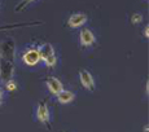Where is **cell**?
Listing matches in <instances>:
<instances>
[{
    "mask_svg": "<svg viewBox=\"0 0 149 132\" xmlns=\"http://www.w3.org/2000/svg\"><path fill=\"white\" fill-rule=\"evenodd\" d=\"M14 56H16V43L13 39H5L0 42V60L13 62Z\"/></svg>",
    "mask_w": 149,
    "mask_h": 132,
    "instance_id": "1",
    "label": "cell"
},
{
    "mask_svg": "<svg viewBox=\"0 0 149 132\" xmlns=\"http://www.w3.org/2000/svg\"><path fill=\"white\" fill-rule=\"evenodd\" d=\"M39 51H40V58L45 62V65L51 69L54 67L57 64V57H56V52H54V48L52 47V44L47 43V44L42 45L39 48Z\"/></svg>",
    "mask_w": 149,
    "mask_h": 132,
    "instance_id": "2",
    "label": "cell"
},
{
    "mask_svg": "<svg viewBox=\"0 0 149 132\" xmlns=\"http://www.w3.org/2000/svg\"><path fill=\"white\" fill-rule=\"evenodd\" d=\"M42 61L39 48H29L22 53V62L26 66H35Z\"/></svg>",
    "mask_w": 149,
    "mask_h": 132,
    "instance_id": "3",
    "label": "cell"
},
{
    "mask_svg": "<svg viewBox=\"0 0 149 132\" xmlns=\"http://www.w3.org/2000/svg\"><path fill=\"white\" fill-rule=\"evenodd\" d=\"M36 119L44 126L49 127V122H51V113L49 109L47 106V102L43 101L36 106Z\"/></svg>",
    "mask_w": 149,
    "mask_h": 132,
    "instance_id": "4",
    "label": "cell"
},
{
    "mask_svg": "<svg viewBox=\"0 0 149 132\" xmlns=\"http://www.w3.org/2000/svg\"><path fill=\"white\" fill-rule=\"evenodd\" d=\"M14 71V64L10 61H5V60H0V79L7 82V80L12 79Z\"/></svg>",
    "mask_w": 149,
    "mask_h": 132,
    "instance_id": "5",
    "label": "cell"
},
{
    "mask_svg": "<svg viewBox=\"0 0 149 132\" xmlns=\"http://www.w3.org/2000/svg\"><path fill=\"white\" fill-rule=\"evenodd\" d=\"M79 79H81L82 85L88 91H95V79H93L92 74L87 70H81L79 71Z\"/></svg>",
    "mask_w": 149,
    "mask_h": 132,
    "instance_id": "6",
    "label": "cell"
},
{
    "mask_svg": "<svg viewBox=\"0 0 149 132\" xmlns=\"http://www.w3.org/2000/svg\"><path fill=\"white\" fill-rule=\"evenodd\" d=\"M87 19H88V17H87V14L86 13L77 12V13L71 14V16L69 17L68 25L70 27H81V26H83V25L86 24V22H87Z\"/></svg>",
    "mask_w": 149,
    "mask_h": 132,
    "instance_id": "7",
    "label": "cell"
},
{
    "mask_svg": "<svg viewBox=\"0 0 149 132\" xmlns=\"http://www.w3.org/2000/svg\"><path fill=\"white\" fill-rule=\"evenodd\" d=\"M95 34L90 28H82L81 34H79V42L83 47H91L95 43Z\"/></svg>",
    "mask_w": 149,
    "mask_h": 132,
    "instance_id": "8",
    "label": "cell"
},
{
    "mask_svg": "<svg viewBox=\"0 0 149 132\" xmlns=\"http://www.w3.org/2000/svg\"><path fill=\"white\" fill-rule=\"evenodd\" d=\"M45 83H47L48 90H49L51 93H53V94L60 93L62 90H64V87H62V83L60 82L57 78H53V76H48V78L45 79Z\"/></svg>",
    "mask_w": 149,
    "mask_h": 132,
    "instance_id": "9",
    "label": "cell"
},
{
    "mask_svg": "<svg viewBox=\"0 0 149 132\" xmlns=\"http://www.w3.org/2000/svg\"><path fill=\"white\" fill-rule=\"evenodd\" d=\"M56 96H57L58 102H61V104H69V102H71L74 100V93L71 91H66V90H62Z\"/></svg>",
    "mask_w": 149,
    "mask_h": 132,
    "instance_id": "10",
    "label": "cell"
},
{
    "mask_svg": "<svg viewBox=\"0 0 149 132\" xmlns=\"http://www.w3.org/2000/svg\"><path fill=\"white\" fill-rule=\"evenodd\" d=\"M42 22H29V24H14V25H5V26H0V31L5 30H13V28H19V27H29V26H35V25H40Z\"/></svg>",
    "mask_w": 149,
    "mask_h": 132,
    "instance_id": "11",
    "label": "cell"
},
{
    "mask_svg": "<svg viewBox=\"0 0 149 132\" xmlns=\"http://www.w3.org/2000/svg\"><path fill=\"white\" fill-rule=\"evenodd\" d=\"M33 1H35V0H21V1L17 4V7L14 8V10L16 12H19V10H22V9H25V8L27 7V5H30Z\"/></svg>",
    "mask_w": 149,
    "mask_h": 132,
    "instance_id": "12",
    "label": "cell"
},
{
    "mask_svg": "<svg viewBox=\"0 0 149 132\" xmlns=\"http://www.w3.org/2000/svg\"><path fill=\"white\" fill-rule=\"evenodd\" d=\"M17 88H18V84H17L13 79H9L5 82V90L7 91H10V92H12V91H16Z\"/></svg>",
    "mask_w": 149,
    "mask_h": 132,
    "instance_id": "13",
    "label": "cell"
},
{
    "mask_svg": "<svg viewBox=\"0 0 149 132\" xmlns=\"http://www.w3.org/2000/svg\"><path fill=\"white\" fill-rule=\"evenodd\" d=\"M131 21H132V24H135V25L140 24V22L143 21V16L141 14H139V13H135L132 16V18H131Z\"/></svg>",
    "mask_w": 149,
    "mask_h": 132,
    "instance_id": "14",
    "label": "cell"
},
{
    "mask_svg": "<svg viewBox=\"0 0 149 132\" xmlns=\"http://www.w3.org/2000/svg\"><path fill=\"white\" fill-rule=\"evenodd\" d=\"M3 97H4V91H3L1 88H0V104L3 102Z\"/></svg>",
    "mask_w": 149,
    "mask_h": 132,
    "instance_id": "15",
    "label": "cell"
},
{
    "mask_svg": "<svg viewBox=\"0 0 149 132\" xmlns=\"http://www.w3.org/2000/svg\"><path fill=\"white\" fill-rule=\"evenodd\" d=\"M148 34H149V28H148V26H147V27L144 28V36H145V38H148V36H149Z\"/></svg>",
    "mask_w": 149,
    "mask_h": 132,
    "instance_id": "16",
    "label": "cell"
}]
</instances>
